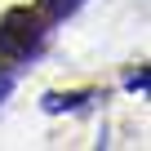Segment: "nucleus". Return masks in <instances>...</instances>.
<instances>
[]
</instances>
